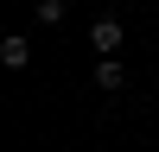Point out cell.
I'll return each mask as SVG.
<instances>
[{"mask_svg":"<svg viewBox=\"0 0 159 152\" xmlns=\"http://www.w3.org/2000/svg\"><path fill=\"white\" fill-rule=\"evenodd\" d=\"M64 19V0H38V25H57Z\"/></svg>","mask_w":159,"mask_h":152,"instance_id":"4","label":"cell"},{"mask_svg":"<svg viewBox=\"0 0 159 152\" xmlns=\"http://www.w3.org/2000/svg\"><path fill=\"white\" fill-rule=\"evenodd\" d=\"M121 82H127V70H121L115 57H102V63H96V89H121Z\"/></svg>","mask_w":159,"mask_h":152,"instance_id":"3","label":"cell"},{"mask_svg":"<svg viewBox=\"0 0 159 152\" xmlns=\"http://www.w3.org/2000/svg\"><path fill=\"white\" fill-rule=\"evenodd\" d=\"M89 44H96L102 57H115V51L127 44V38H121V19H96V25H89Z\"/></svg>","mask_w":159,"mask_h":152,"instance_id":"1","label":"cell"},{"mask_svg":"<svg viewBox=\"0 0 159 152\" xmlns=\"http://www.w3.org/2000/svg\"><path fill=\"white\" fill-rule=\"evenodd\" d=\"M64 6H70V0H64Z\"/></svg>","mask_w":159,"mask_h":152,"instance_id":"5","label":"cell"},{"mask_svg":"<svg viewBox=\"0 0 159 152\" xmlns=\"http://www.w3.org/2000/svg\"><path fill=\"white\" fill-rule=\"evenodd\" d=\"M0 63H7V70H25V63H32V38H0Z\"/></svg>","mask_w":159,"mask_h":152,"instance_id":"2","label":"cell"}]
</instances>
